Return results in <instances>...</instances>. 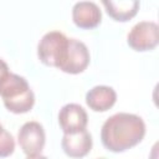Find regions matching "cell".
I'll return each mask as SVG.
<instances>
[{"label": "cell", "instance_id": "obj_1", "mask_svg": "<svg viewBox=\"0 0 159 159\" xmlns=\"http://www.w3.org/2000/svg\"><path fill=\"white\" fill-rule=\"evenodd\" d=\"M145 135V123L133 113H116L102 125L101 140L106 149L120 153L137 145Z\"/></svg>", "mask_w": 159, "mask_h": 159}, {"label": "cell", "instance_id": "obj_2", "mask_svg": "<svg viewBox=\"0 0 159 159\" xmlns=\"http://www.w3.org/2000/svg\"><path fill=\"white\" fill-rule=\"evenodd\" d=\"M0 97L6 109L15 114L26 113L35 104V94L26 78L11 72L0 80Z\"/></svg>", "mask_w": 159, "mask_h": 159}, {"label": "cell", "instance_id": "obj_3", "mask_svg": "<svg viewBox=\"0 0 159 159\" xmlns=\"http://www.w3.org/2000/svg\"><path fill=\"white\" fill-rule=\"evenodd\" d=\"M68 46V37L61 31H50L45 34L37 45L39 60L51 67L60 68Z\"/></svg>", "mask_w": 159, "mask_h": 159}, {"label": "cell", "instance_id": "obj_4", "mask_svg": "<svg viewBox=\"0 0 159 159\" xmlns=\"http://www.w3.org/2000/svg\"><path fill=\"white\" fill-rule=\"evenodd\" d=\"M129 47L134 51H149L159 42V27L154 21H140L135 24L127 36Z\"/></svg>", "mask_w": 159, "mask_h": 159}, {"label": "cell", "instance_id": "obj_5", "mask_svg": "<svg viewBox=\"0 0 159 159\" xmlns=\"http://www.w3.org/2000/svg\"><path fill=\"white\" fill-rule=\"evenodd\" d=\"M17 142L26 155L41 154L46 142V134L42 124L35 120L24 123L17 133Z\"/></svg>", "mask_w": 159, "mask_h": 159}, {"label": "cell", "instance_id": "obj_6", "mask_svg": "<svg viewBox=\"0 0 159 159\" xmlns=\"http://www.w3.org/2000/svg\"><path fill=\"white\" fill-rule=\"evenodd\" d=\"M88 65H89V51L87 46L77 39H68L67 52L60 70L66 73L77 75L83 72Z\"/></svg>", "mask_w": 159, "mask_h": 159}, {"label": "cell", "instance_id": "obj_7", "mask_svg": "<svg viewBox=\"0 0 159 159\" xmlns=\"http://www.w3.org/2000/svg\"><path fill=\"white\" fill-rule=\"evenodd\" d=\"M88 123V116L84 108L77 103L65 104L58 113V124L65 134H72L84 130Z\"/></svg>", "mask_w": 159, "mask_h": 159}, {"label": "cell", "instance_id": "obj_8", "mask_svg": "<svg viewBox=\"0 0 159 159\" xmlns=\"http://www.w3.org/2000/svg\"><path fill=\"white\" fill-rule=\"evenodd\" d=\"M72 20L80 29H93L99 25L102 12L93 1H78L72 7Z\"/></svg>", "mask_w": 159, "mask_h": 159}, {"label": "cell", "instance_id": "obj_9", "mask_svg": "<svg viewBox=\"0 0 159 159\" xmlns=\"http://www.w3.org/2000/svg\"><path fill=\"white\" fill-rule=\"evenodd\" d=\"M61 145L70 158H83L92 149V135L86 129L72 134H63Z\"/></svg>", "mask_w": 159, "mask_h": 159}, {"label": "cell", "instance_id": "obj_10", "mask_svg": "<svg viewBox=\"0 0 159 159\" xmlns=\"http://www.w3.org/2000/svg\"><path fill=\"white\" fill-rule=\"evenodd\" d=\"M116 101L117 93L109 86H94L86 93V103L94 112H106L111 109Z\"/></svg>", "mask_w": 159, "mask_h": 159}, {"label": "cell", "instance_id": "obj_11", "mask_svg": "<svg viewBox=\"0 0 159 159\" xmlns=\"http://www.w3.org/2000/svg\"><path fill=\"white\" fill-rule=\"evenodd\" d=\"M102 5L106 7L107 14L116 21H128L134 17L139 10V1L137 0H103Z\"/></svg>", "mask_w": 159, "mask_h": 159}, {"label": "cell", "instance_id": "obj_12", "mask_svg": "<svg viewBox=\"0 0 159 159\" xmlns=\"http://www.w3.org/2000/svg\"><path fill=\"white\" fill-rule=\"evenodd\" d=\"M6 73H9V66H7V63H6L4 60L0 58V80H1Z\"/></svg>", "mask_w": 159, "mask_h": 159}, {"label": "cell", "instance_id": "obj_13", "mask_svg": "<svg viewBox=\"0 0 159 159\" xmlns=\"http://www.w3.org/2000/svg\"><path fill=\"white\" fill-rule=\"evenodd\" d=\"M25 159H47V157L41 155V154H36V155H27Z\"/></svg>", "mask_w": 159, "mask_h": 159}, {"label": "cell", "instance_id": "obj_14", "mask_svg": "<svg viewBox=\"0 0 159 159\" xmlns=\"http://www.w3.org/2000/svg\"><path fill=\"white\" fill-rule=\"evenodd\" d=\"M6 133H7V130H6V129H5V128L1 125V123H0V140L4 138V135H5Z\"/></svg>", "mask_w": 159, "mask_h": 159}, {"label": "cell", "instance_id": "obj_15", "mask_svg": "<svg viewBox=\"0 0 159 159\" xmlns=\"http://www.w3.org/2000/svg\"><path fill=\"white\" fill-rule=\"evenodd\" d=\"M98 159H104V158H98Z\"/></svg>", "mask_w": 159, "mask_h": 159}]
</instances>
